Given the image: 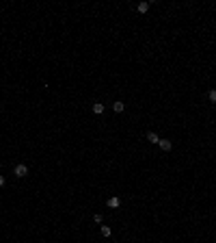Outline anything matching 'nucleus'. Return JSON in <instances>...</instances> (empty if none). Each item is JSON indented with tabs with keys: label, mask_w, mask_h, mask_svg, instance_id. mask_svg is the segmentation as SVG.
Instances as JSON below:
<instances>
[{
	"label": "nucleus",
	"mask_w": 216,
	"mask_h": 243,
	"mask_svg": "<svg viewBox=\"0 0 216 243\" xmlns=\"http://www.w3.org/2000/svg\"><path fill=\"white\" fill-rule=\"evenodd\" d=\"M158 146H160V150H164V152H171V150H173V143L169 141V139H160V143H158Z\"/></svg>",
	"instance_id": "obj_3"
},
{
	"label": "nucleus",
	"mask_w": 216,
	"mask_h": 243,
	"mask_svg": "<svg viewBox=\"0 0 216 243\" xmlns=\"http://www.w3.org/2000/svg\"><path fill=\"white\" fill-rule=\"evenodd\" d=\"M136 11H138L140 15H145V13L149 11V2H138V4H136Z\"/></svg>",
	"instance_id": "obj_4"
},
{
	"label": "nucleus",
	"mask_w": 216,
	"mask_h": 243,
	"mask_svg": "<svg viewBox=\"0 0 216 243\" xmlns=\"http://www.w3.org/2000/svg\"><path fill=\"white\" fill-rule=\"evenodd\" d=\"M102 235H104V237H110V235H113V228H110V226H102Z\"/></svg>",
	"instance_id": "obj_8"
},
{
	"label": "nucleus",
	"mask_w": 216,
	"mask_h": 243,
	"mask_svg": "<svg viewBox=\"0 0 216 243\" xmlns=\"http://www.w3.org/2000/svg\"><path fill=\"white\" fill-rule=\"evenodd\" d=\"M119 204H121V200H119L117 195H113V197L106 200V206H108V208H119Z\"/></svg>",
	"instance_id": "obj_2"
},
{
	"label": "nucleus",
	"mask_w": 216,
	"mask_h": 243,
	"mask_svg": "<svg viewBox=\"0 0 216 243\" xmlns=\"http://www.w3.org/2000/svg\"><path fill=\"white\" fill-rule=\"evenodd\" d=\"M0 187H4V176L0 174Z\"/></svg>",
	"instance_id": "obj_11"
},
{
	"label": "nucleus",
	"mask_w": 216,
	"mask_h": 243,
	"mask_svg": "<svg viewBox=\"0 0 216 243\" xmlns=\"http://www.w3.org/2000/svg\"><path fill=\"white\" fill-rule=\"evenodd\" d=\"M13 174H15L17 178H26V176H28V167H26L24 163H17V165L13 167Z\"/></svg>",
	"instance_id": "obj_1"
},
{
	"label": "nucleus",
	"mask_w": 216,
	"mask_h": 243,
	"mask_svg": "<svg viewBox=\"0 0 216 243\" xmlns=\"http://www.w3.org/2000/svg\"><path fill=\"white\" fill-rule=\"evenodd\" d=\"M208 98H210V102H216V89H210V91H208Z\"/></svg>",
	"instance_id": "obj_9"
},
{
	"label": "nucleus",
	"mask_w": 216,
	"mask_h": 243,
	"mask_svg": "<svg viewBox=\"0 0 216 243\" xmlns=\"http://www.w3.org/2000/svg\"><path fill=\"white\" fill-rule=\"evenodd\" d=\"M145 139H147L149 143H156V146L160 143V137H158L156 133H147V135H145Z\"/></svg>",
	"instance_id": "obj_7"
},
{
	"label": "nucleus",
	"mask_w": 216,
	"mask_h": 243,
	"mask_svg": "<svg viewBox=\"0 0 216 243\" xmlns=\"http://www.w3.org/2000/svg\"><path fill=\"white\" fill-rule=\"evenodd\" d=\"M113 111H115V113H123V111H126V104H123L121 100H117V102H113Z\"/></svg>",
	"instance_id": "obj_5"
},
{
	"label": "nucleus",
	"mask_w": 216,
	"mask_h": 243,
	"mask_svg": "<svg viewBox=\"0 0 216 243\" xmlns=\"http://www.w3.org/2000/svg\"><path fill=\"white\" fill-rule=\"evenodd\" d=\"M91 111H93L95 115H102V113H104V104H102V102H93Z\"/></svg>",
	"instance_id": "obj_6"
},
{
	"label": "nucleus",
	"mask_w": 216,
	"mask_h": 243,
	"mask_svg": "<svg viewBox=\"0 0 216 243\" xmlns=\"http://www.w3.org/2000/svg\"><path fill=\"white\" fill-rule=\"evenodd\" d=\"M93 221H97V224H99V221H102V215H99V213H95V215H93Z\"/></svg>",
	"instance_id": "obj_10"
}]
</instances>
